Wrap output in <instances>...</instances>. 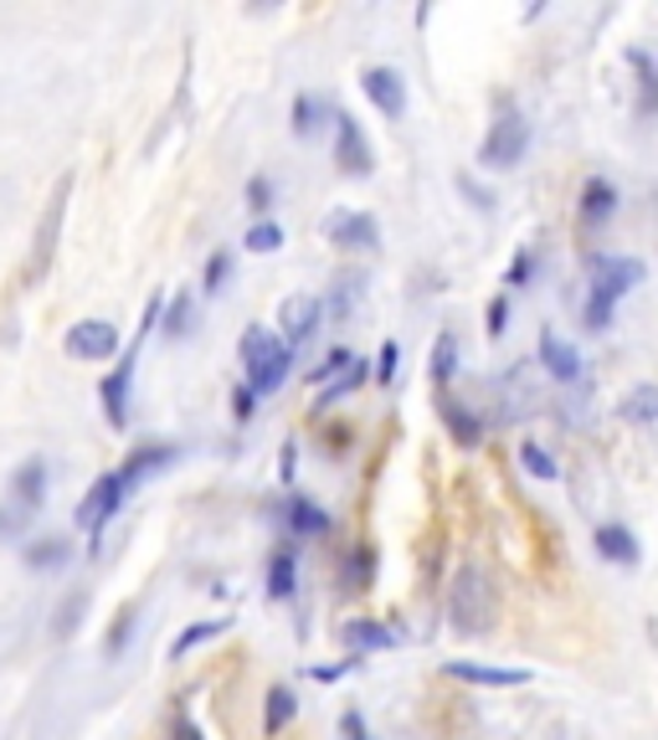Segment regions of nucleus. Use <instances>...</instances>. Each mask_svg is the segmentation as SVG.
Listing matches in <instances>:
<instances>
[{"label": "nucleus", "instance_id": "8", "mask_svg": "<svg viewBox=\"0 0 658 740\" xmlns=\"http://www.w3.org/2000/svg\"><path fill=\"white\" fill-rule=\"evenodd\" d=\"M62 350L73 360H114L119 356V325H108V319H77L67 329V340Z\"/></svg>", "mask_w": 658, "mask_h": 740}, {"label": "nucleus", "instance_id": "37", "mask_svg": "<svg viewBox=\"0 0 658 740\" xmlns=\"http://www.w3.org/2000/svg\"><path fill=\"white\" fill-rule=\"evenodd\" d=\"M135 627H139V612H135V607H124V612H119V622L108 627V643H104L108 658H119V653L129 648V643H135Z\"/></svg>", "mask_w": 658, "mask_h": 740}, {"label": "nucleus", "instance_id": "16", "mask_svg": "<svg viewBox=\"0 0 658 740\" xmlns=\"http://www.w3.org/2000/svg\"><path fill=\"white\" fill-rule=\"evenodd\" d=\"M592 546H597L602 561H613V565H638V561H644V546H638V535H633L628 525H597Z\"/></svg>", "mask_w": 658, "mask_h": 740}, {"label": "nucleus", "instance_id": "40", "mask_svg": "<svg viewBox=\"0 0 658 740\" xmlns=\"http://www.w3.org/2000/svg\"><path fill=\"white\" fill-rule=\"evenodd\" d=\"M396 366H402V345L386 340V345H381V356H375V381L391 385V381H396Z\"/></svg>", "mask_w": 658, "mask_h": 740}, {"label": "nucleus", "instance_id": "26", "mask_svg": "<svg viewBox=\"0 0 658 740\" xmlns=\"http://www.w3.org/2000/svg\"><path fill=\"white\" fill-rule=\"evenodd\" d=\"M160 329H164V340H191V325H195V304L191 294L180 288V294H170V304H160Z\"/></svg>", "mask_w": 658, "mask_h": 740}, {"label": "nucleus", "instance_id": "11", "mask_svg": "<svg viewBox=\"0 0 658 740\" xmlns=\"http://www.w3.org/2000/svg\"><path fill=\"white\" fill-rule=\"evenodd\" d=\"M319 319H325V309H319L315 294H288L284 304H278V335H284L288 350H299V345L319 329Z\"/></svg>", "mask_w": 658, "mask_h": 740}, {"label": "nucleus", "instance_id": "18", "mask_svg": "<svg viewBox=\"0 0 658 740\" xmlns=\"http://www.w3.org/2000/svg\"><path fill=\"white\" fill-rule=\"evenodd\" d=\"M284 519H288V535H299V540H319V535H329V515L315 499H304V494H294V489H288Z\"/></svg>", "mask_w": 658, "mask_h": 740}, {"label": "nucleus", "instance_id": "31", "mask_svg": "<svg viewBox=\"0 0 658 740\" xmlns=\"http://www.w3.org/2000/svg\"><path fill=\"white\" fill-rule=\"evenodd\" d=\"M67 191H73V180H62L57 195H52V211H46V226L36 232V263L46 267V257H52V242H57V226H62V201H67Z\"/></svg>", "mask_w": 658, "mask_h": 740}, {"label": "nucleus", "instance_id": "20", "mask_svg": "<svg viewBox=\"0 0 658 740\" xmlns=\"http://www.w3.org/2000/svg\"><path fill=\"white\" fill-rule=\"evenodd\" d=\"M294 360H299V350H288V345H278V350H273V356L263 360V366H257V370H247V385H253L257 397H273V391H278V385L288 381V370H294Z\"/></svg>", "mask_w": 658, "mask_h": 740}, {"label": "nucleus", "instance_id": "21", "mask_svg": "<svg viewBox=\"0 0 658 740\" xmlns=\"http://www.w3.org/2000/svg\"><path fill=\"white\" fill-rule=\"evenodd\" d=\"M294 715H299V695L288 684H273L268 699H263V736H284L294 726Z\"/></svg>", "mask_w": 658, "mask_h": 740}, {"label": "nucleus", "instance_id": "13", "mask_svg": "<svg viewBox=\"0 0 658 740\" xmlns=\"http://www.w3.org/2000/svg\"><path fill=\"white\" fill-rule=\"evenodd\" d=\"M443 674L464 679V684H479V689H520V684H530V668H494V664H468V658L443 664Z\"/></svg>", "mask_w": 658, "mask_h": 740}, {"label": "nucleus", "instance_id": "7", "mask_svg": "<svg viewBox=\"0 0 658 740\" xmlns=\"http://www.w3.org/2000/svg\"><path fill=\"white\" fill-rule=\"evenodd\" d=\"M124 509V494H119V478L114 474H104L98 484H93L83 499H77V509H73V525L77 530H88L93 535V546H98V535H104V525L114 515Z\"/></svg>", "mask_w": 658, "mask_h": 740}, {"label": "nucleus", "instance_id": "50", "mask_svg": "<svg viewBox=\"0 0 658 740\" xmlns=\"http://www.w3.org/2000/svg\"><path fill=\"white\" fill-rule=\"evenodd\" d=\"M524 278H530V252H520V257H514V267H509V278H505V283H509V288H520Z\"/></svg>", "mask_w": 658, "mask_h": 740}, {"label": "nucleus", "instance_id": "6", "mask_svg": "<svg viewBox=\"0 0 658 740\" xmlns=\"http://www.w3.org/2000/svg\"><path fill=\"white\" fill-rule=\"evenodd\" d=\"M586 267H592V298L613 304V309H617V298L633 294L644 283V263L638 257H592Z\"/></svg>", "mask_w": 658, "mask_h": 740}, {"label": "nucleus", "instance_id": "27", "mask_svg": "<svg viewBox=\"0 0 658 740\" xmlns=\"http://www.w3.org/2000/svg\"><path fill=\"white\" fill-rule=\"evenodd\" d=\"M617 412H623V422H638V427H654L658 422V385H633L628 397H623V406H617Z\"/></svg>", "mask_w": 658, "mask_h": 740}, {"label": "nucleus", "instance_id": "24", "mask_svg": "<svg viewBox=\"0 0 658 740\" xmlns=\"http://www.w3.org/2000/svg\"><path fill=\"white\" fill-rule=\"evenodd\" d=\"M443 427L453 432V443H458V447H479L484 443V422L468 412L464 401H443Z\"/></svg>", "mask_w": 658, "mask_h": 740}, {"label": "nucleus", "instance_id": "41", "mask_svg": "<svg viewBox=\"0 0 658 740\" xmlns=\"http://www.w3.org/2000/svg\"><path fill=\"white\" fill-rule=\"evenodd\" d=\"M350 360H355L350 350H329V356L319 360V370H309V381H319V385H325L329 376H344V370H350Z\"/></svg>", "mask_w": 658, "mask_h": 740}, {"label": "nucleus", "instance_id": "15", "mask_svg": "<svg viewBox=\"0 0 658 740\" xmlns=\"http://www.w3.org/2000/svg\"><path fill=\"white\" fill-rule=\"evenodd\" d=\"M340 643L350 658H365V653H381V648H396V633H391L386 622L375 617H350L340 627Z\"/></svg>", "mask_w": 658, "mask_h": 740}, {"label": "nucleus", "instance_id": "48", "mask_svg": "<svg viewBox=\"0 0 658 740\" xmlns=\"http://www.w3.org/2000/svg\"><path fill=\"white\" fill-rule=\"evenodd\" d=\"M340 736L344 740H375L371 730H365V720H360V710H344L340 715Z\"/></svg>", "mask_w": 658, "mask_h": 740}, {"label": "nucleus", "instance_id": "39", "mask_svg": "<svg viewBox=\"0 0 658 740\" xmlns=\"http://www.w3.org/2000/svg\"><path fill=\"white\" fill-rule=\"evenodd\" d=\"M247 211L268 222V211H273V180H268V176H253V180H247Z\"/></svg>", "mask_w": 658, "mask_h": 740}, {"label": "nucleus", "instance_id": "34", "mask_svg": "<svg viewBox=\"0 0 658 740\" xmlns=\"http://www.w3.org/2000/svg\"><path fill=\"white\" fill-rule=\"evenodd\" d=\"M83 607H88V592L83 586H73V592L62 596V607H57V622H52V633L67 643V637L77 633V617H83Z\"/></svg>", "mask_w": 658, "mask_h": 740}, {"label": "nucleus", "instance_id": "23", "mask_svg": "<svg viewBox=\"0 0 658 740\" xmlns=\"http://www.w3.org/2000/svg\"><path fill=\"white\" fill-rule=\"evenodd\" d=\"M365 381H371V360H350V370H344V376H335V381H325V385H319L315 412H329L335 401H344L350 391H360Z\"/></svg>", "mask_w": 658, "mask_h": 740}, {"label": "nucleus", "instance_id": "43", "mask_svg": "<svg viewBox=\"0 0 658 740\" xmlns=\"http://www.w3.org/2000/svg\"><path fill=\"white\" fill-rule=\"evenodd\" d=\"M164 740H206V730L195 726L185 710H176V715H170V736H164Z\"/></svg>", "mask_w": 658, "mask_h": 740}, {"label": "nucleus", "instance_id": "9", "mask_svg": "<svg viewBox=\"0 0 658 740\" xmlns=\"http://www.w3.org/2000/svg\"><path fill=\"white\" fill-rule=\"evenodd\" d=\"M176 453L180 447L176 443H145V447H135L129 458H124V468H114V478H119V494L129 499V494L145 484V478H155V474H164L170 463H176Z\"/></svg>", "mask_w": 658, "mask_h": 740}, {"label": "nucleus", "instance_id": "42", "mask_svg": "<svg viewBox=\"0 0 658 740\" xmlns=\"http://www.w3.org/2000/svg\"><path fill=\"white\" fill-rule=\"evenodd\" d=\"M232 416H237V422H253V416H257V391L247 381L232 391Z\"/></svg>", "mask_w": 658, "mask_h": 740}, {"label": "nucleus", "instance_id": "1", "mask_svg": "<svg viewBox=\"0 0 658 740\" xmlns=\"http://www.w3.org/2000/svg\"><path fill=\"white\" fill-rule=\"evenodd\" d=\"M499 617V592H494V581L484 577V565H464L448 586V622L453 633L464 637H479L494 627Z\"/></svg>", "mask_w": 658, "mask_h": 740}, {"label": "nucleus", "instance_id": "17", "mask_svg": "<svg viewBox=\"0 0 658 740\" xmlns=\"http://www.w3.org/2000/svg\"><path fill=\"white\" fill-rule=\"evenodd\" d=\"M21 561H26V571H62V565L73 561V540L67 535H42V540H26L21 546Z\"/></svg>", "mask_w": 658, "mask_h": 740}, {"label": "nucleus", "instance_id": "3", "mask_svg": "<svg viewBox=\"0 0 658 740\" xmlns=\"http://www.w3.org/2000/svg\"><path fill=\"white\" fill-rule=\"evenodd\" d=\"M524 149H530V124H524L520 108H499L479 145V165L484 170H514L524 160Z\"/></svg>", "mask_w": 658, "mask_h": 740}, {"label": "nucleus", "instance_id": "2", "mask_svg": "<svg viewBox=\"0 0 658 740\" xmlns=\"http://www.w3.org/2000/svg\"><path fill=\"white\" fill-rule=\"evenodd\" d=\"M160 304L164 298H150L145 304V325L135 329V340H129V350H124V360L114 370H108L104 381H98V401H104V422L114 432L129 427V391H135V366H139V350H145V340H150L155 319H160Z\"/></svg>", "mask_w": 658, "mask_h": 740}, {"label": "nucleus", "instance_id": "32", "mask_svg": "<svg viewBox=\"0 0 658 740\" xmlns=\"http://www.w3.org/2000/svg\"><path fill=\"white\" fill-rule=\"evenodd\" d=\"M520 468L530 478H540V484H555V478H561V463H555L540 443H520Z\"/></svg>", "mask_w": 658, "mask_h": 740}, {"label": "nucleus", "instance_id": "22", "mask_svg": "<svg viewBox=\"0 0 658 740\" xmlns=\"http://www.w3.org/2000/svg\"><path fill=\"white\" fill-rule=\"evenodd\" d=\"M613 211H617V186L613 180H602V176H592L582 186V216L592 226H602V222H613Z\"/></svg>", "mask_w": 658, "mask_h": 740}, {"label": "nucleus", "instance_id": "30", "mask_svg": "<svg viewBox=\"0 0 658 740\" xmlns=\"http://www.w3.org/2000/svg\"><path fill=\"white\" fill-rule=\"evenodd\" d=\"M427 370H433V381H437V385H448V381H453V370H458V335H453V329H443V335H437Z\"/></svg>", "mask_w": 658, "mask_h": 740}, {"label": "nucleus", "instance_id": "36", "mask_svg": "<svg viewBox=\"0 0 658 740\" xmlns=\"http://www.w3.org/2000/svg\"><path fill=\"white\" fill-rule=\"evenodd\" d=\"M242 247L257 252V257H268V252L284 247V226H278V222H257V226H247V242H242Z\"/></svg>", "mask_w": 658, "mask_h": 740}, {"label": "nucleus", "instance_id": "47", "mask_svg": "<svg viewBox=\"0 0 658 740\" xmlns=\"http://www.w3.org/2000/svg\"><path fill=\"white\" fill-rule=\"evenodd\" d=\"M505 319H509V298L499 294V298H494V304H489V314H484V325H489V335H494V340L505 335Z\"/></svg>", "mask_w": 658, "mask_h": 740}, {"label": "nucleus", "instance_id": "5", "mask_svg": "<svg viewBox=\"0 0 658 740\" xmlns=\"http://www.w3.org/2000/svg\"><path fill=\"white\" fill-rule=\"evenodd\" d=\"M335 165H340V176H350V180H365L375 170L371 139L360 134L355 114H344V108H335Z\"/></svg>", "mask_w": 658, "mask_h": 740}, {"label": "nucleus", "instance_id": "4", "mask_svg": "<svg viewBox=\"0 0 658 740\" xmlns=\"http://www.w3.org/2000/svg\"><path fill=\"white\" fill-rule=\"evenodd\" d=\"M319 232L344 252H375L381 247V222H375L371 211H355V207H335L325 222H319Z\"/></svg>", "mask_w": 658, "mask_h": 740}, {"label": "nucleus", "instance_id": "10", "mask_svg": "<svg viewBox=\"0 0 658 740\" xmlns=\"http://www.w3.org/2000/svg\"><path fill=\"white\" fill-rule=\"evenodd\" d=\"M360 93H365L386 119H402L406 114V77L396 73V67H381V62H375V67H360Z\"/></svg>", "mask_w": 658, "mask_h": 740}, {"label": "nucleus", "instance_id": "44", "mask_svg": "<svg viewBox=\"0 0 658 740\" xmlns=\"http://www.w3.org/2000/svg\"><path fill=\"white\" fill-rule=\"evenodd\" d=\"M350 668H360V658H344V664H319V668H309V679H319V684H335V679H344Z\"/></svg>", "mask_w": 658, "mask_h": 740}, {"label": "nucleus", "instance_id": "25", "mask_svg": "<svg viewBox=\"0 0 658 740\" xmlns=\"http://www.w3.org/2000/svg\"><path fill=\"white\" fill-rule=\"evenodd\" d=\"M278 335H273V329H263V325H247L242 329V340H237V360H242V370H257L263 366V360L273 356V350H278Z\"/></svg>", "mask_w": 658, "mask_h": 740}, {"label": "nucleus", "instance_id": "35", "mask_svg": "<svg viewBox=\"0 0 658 740\" xmlns=\"http://www.w3.org/2000/svg\"><path fill=\"white\" fill-rule=\"evenodd\" d=\"M371 571H375L371 546H355L344 556V586H350V592H365V586H371Z\"/></svg>", "mask_w": 658, "mask_h": 740}, {"label": "nucleus", "instance_id": "33", "mask_svg": "<svg viewBox=\"0 0 658 740\" xmlns=\"http://www.w3.org/2000/svg\"><path fill=\"white\" fill-rule=\"evenodd\" d=\"M325 114H335V108H325L319 98L299 93V98H294V134H299V139H315V134H319V119H325Z\"/></svg>", "mask_w": 658, "mask_h": 740}, {"label": "nucleus", "instance_id": "38", "mask_svg": "<svg viewBox=\"0 0 658 740\" xmlns=\"http://www.w3.org/2000/svg\"><path fill=\"white\" fill-rule=\"evenodd\" d=\"M226 278H232V252H211L206 267H201V288H206V298L222 294Z\"/></svg>", "mask_w": 658, "mask_h": 740}, {"label": "nucleus", "instance_id": "12", "mask_svg": "<svg viewBox=\"0 0 658 740\" xmlns=\"http://www.w3.org/2000/svg\"><path fill=\"white\" fill-rule=\"evenodd\" d=\"M540 370L561 385H576L582 381V356H576V345L561 340L555 329H540Z\"/></svg>", "mask_w": 658, "mask_h": 740}, {"label": "nucleus", "instance_id": "14", "mask_svg": "<svg viewBox=\"0 0 658 740\" xmlns=\"http://www.w3.org/2000/svg\"><path fill=\"white\" fill-rule=\"evenodd\" d=\"M46 484H52L46 458H26L11 474V504H15V509H26V515H36V509L46 504Z\"/></svg>", "mask_w": 658, "mask_h": 740}, {"label": "nucleus", "instance_id": "49", "mask_svg": "<svg viewBox=\"0 0 658 740\" xmlns=\"http://www.w3.org/2000/svg\"><path fill=\"white\" fill-rule=\"evenodd\" d=\"M26 509H15V504H6V509H0V535H21L26 530Z\"/></svg>", "mask_w": 658, "mask_h": 740}, {"label": "nucleus", "instance_id": "45", "mask_svg": "<svg viewBox=\"0 0 658 740\" xmlns=\"http://www.w3.org/2000/svg\"><path fill=\"white\" fill-rule=\"evenodd\" d=\"M294 474H299V447L284 443L278 447V484H294Z\"/></svg>", "mask_w": 658, "mask_h": 740}, {"label": "nucleus", "instance_id": "29", "mask_svg": "<svg viewBox=\"0 0 658 740\" xmlns=\"http://www.w3.org/2000/svg\"><path fill=\"white\" fill-rule=\"evenodd\" d=\"M355 298H360V273H340V278H335V288L319 298V309H325L329 319H344V314L355 309Z\"/></svg>", "mask_w": 658, "mask_h": 740}, {"label": "nucleus", "instance_id": "46", "mask_svg": "<svg viewBox=\"0 0 658 740\" xmlns=\"http://www.w3.org/2000/svg\"><path fill=\"white\" fill-rule=\"evenodd\" d=\"M458 191H464V195H468V201H474L479 211H494V195L484 191V186H479L474 176H458Z\"/></svg>", "mask_w": 658, "mask_h": 740}, {"label": "nucleus", "instance_id": "19", "mask_svg": "<svg viewBox=\"0 0 658 740\" xmlns=\"http://www.w3.org/2000/svg\"><path fill=\"white\" fill-rule=\"evenodd\" d=\"M294 592H299V556H294V546H278L268 556V596L288 602Z\"/></svg>", "mask_w": 658, "mask_h": 740}, {"label": "nucleus", "instance_id": "28", "mask_svg": "<svg viewBox=\"0 0 658 740\" xmlns=\"http://www.w3.org/2000/svg\"><path fill=\"white\" fill-rule=\"evenodd\" d=\"M226 627H232V617H211V622H191V627H185V633L176 637V643H170V658H185V653L191 648H206V643H216V637L226 633Z\"/></svg>", "mask_w": 658, "mask_h": 740}]
</instances>
